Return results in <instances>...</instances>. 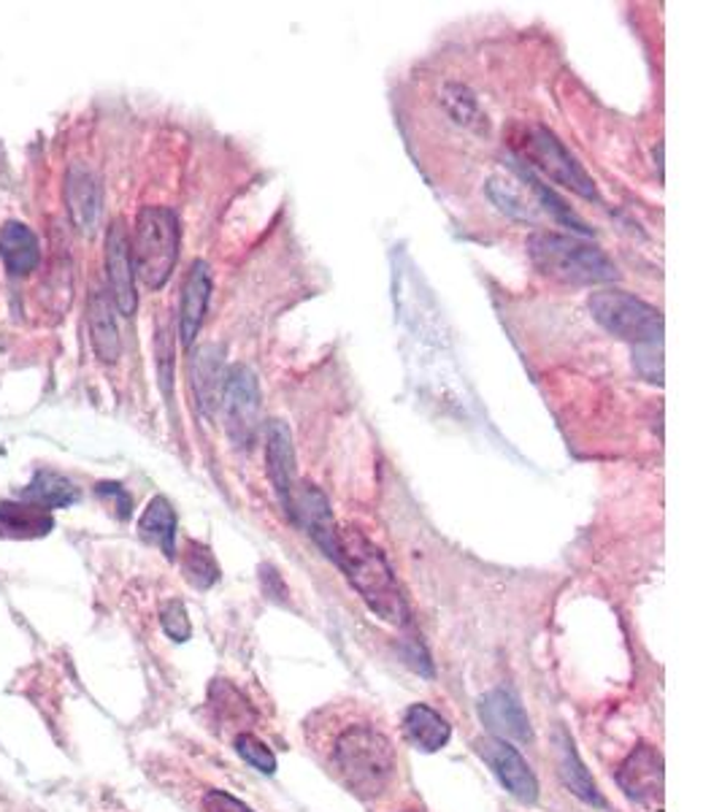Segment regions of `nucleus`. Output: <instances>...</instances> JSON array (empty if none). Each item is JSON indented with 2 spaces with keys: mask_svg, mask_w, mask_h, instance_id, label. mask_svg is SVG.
Listing matches in <instances>:
<instances>
[{
  "mask_svg": "<svg viewBox=\"0 0 722 812\" xmlns=\"http://www.w3.org/2000/svg\"><path fill=\"white\" fill-rule=\"evenodd\" d=\"M66 201L71 220L81 234H92L98 228L100 211H103V190L96 174L81 162H73L66 177Z\"/></svg>",
  "mask_w": 722,
  "mask_h": 812,
  "instance_id": "nucleus-11",
  "label": "nucleus"
},
{
  "mask_svg": "<svg viewBox=\"0 0 722 812\" xmlns=\"http://www.w3.org/2000/svg\"><path fill=\"white\" fill-rule=\"evenodd\" d=\"M655 166H657V174L663 177V143H657L655 147Z\"/></svg>",
  "mask_w": 722,
  "mask_h": 812,
  "instance_id": "nucleus-33",
  "label": "nucleus"
},
{
  "mask_svg": "<svg viewBox=\"0 0 722 812\" xmlns=\"http://www.w3.org/2000/svg\"><path fill=\"white\" fill-rule=\"evenodd\" d=\"M404 736L419 753H436L449 742V723L428 704H412L404 712Z\"/></svg>",
  "mask_w": 722,
  "mask_h": 812,
  "instance_id": "nucleus-20",
  "label": "nucleus"
},
{
  "mask_svg": "<svg viewBox=\"0 0 722 812\" xmlns=\"http://www.w3.org/2000/svg\"><path fill=\"white\" fill-rule=\"evenodd\" d=\"M517 171H520V177H525V182H531L533 190H536L538 201L544 204V209H547L557 222L566 225V228H571V230H576V234H580V236H590V234H593V228H590V225L585 220H582V217L576 215V211L571 209V206H566V201H563V198L557 196L555 190H550V187L544 185L542 179H538L536 174L531 171V168L517 166Z\"/></svg>",
  "mask_w": 722,
  "mask_h": 812,
  "instance_id": "nucleus-25",
  "label": "nucleus"
},
{
  "mask_svg": "<svg viewBox=\"0 0 722 812\" xmlns=\"http://www.w3.org/2000/svg\"><path fill=\"white\" fill-rule=\"evenodd\" d=\"M106 279H109V298L119 315L133 317L138 309L136 268L130 255L128 228L122 220H115L106 230Z\"/></svg>",
  "mask_w": 722,
  "mask_h": 812,
  "instance_id": "nucleus-8",
  "label": "nucleus"
},
{
  "mask_svg": "<svg viewBox=\"0 0 722 812\" xmlns=\"http://www.w3.org/2000/svg\"><path fill=\"white\" fill-rule=\"evenodd\" d=\"M55 528L49 509L30 502H0V536L3 539H41Z\"/></svg>",
  "mask_w": 722,
  "mask_h": 812,
  "instance_id": "nucleus-19",
  "label": "nucleus"
},
{
  "mask_svg": "<svg viewBox=\"0 0 722 812\" xmlns=\"http://www.w3.org/2000/svg\"><path fill=\"white\" fill-rule=\"evenodd\" d=\"M138 534L144 542L160 547L168 561L176 558V512L166 496H155L138 521Z\"/></svg>",
  "mask_w": 722,
  "mask_h": 812,
  "instance_id": "nucleus-22",
  "label": "nucleus"
},
{
  "mask_svg": "<svg viewBox=\"0 0 722 812\" xmlns=\"http://www.w3.org/2000/svg\"><path fill=\"white\" fill-rule=\"evenodd\" d=\"M87 323H90V341L100 364H117L122 341H119L115 304L103 290H92L87 301Z\"/></svg>",
  "mask_w": 722,
  "mask_h": 812,
  "instance_id": "nucleus-17",
  "label": "nucleus"
},
{
  "mask_svg": "<svg viewBox=\"0 0 722 812\" xmlns=\"http://www.w3.org/2000/svg\"><path fill=\"white\" fill-rule=\"evenodd\" d=\"M179 241L181 230L176 211L168 206H144L136 217L130 241L136 277L152 290L166 287L179 260Z\"/></svg>",
  "mask_w": 722,
  "mask_h": 812,
  "instance_id": "nucleus-4",
  "label": "nucleus"
},
{
  "mask_svg": "<svg viewBox=\"0 0 722 812\" xmlns=\"http://www.w3.org/2000/svg\"><path fill=\"white\" fill-rule=\"evenodd\" d=\"M587 309L601 328L631 345L663 341V315L652 304L625 290H599L587 298Z\"/></svg>",
  "mask_w": 722,
  "mask_h": 812,
  "instance_id": "nucleus-5",
  "label": "nucleus"
},
{
  "mask_svg": "<svg viewBox=\"0 0 722 812\" xmlns=\"http://www.w3.org/2000/svg\"><path fill=\"white\" fill-rule=\"evenodd\" d=\"M287 515L298 523L306 534L317 542L319 547L325 549L330 561H336L338 555V528L336 521H333V512L325 493L319 491L317 485L300 483L295 485L290 507H287Z\"/></svg>",
  "mask_w": 722,
  "mask_h": 812,
  "instance_id": "nucleus-10",
  "label": "nucleus"
},
{
  "mask_svg": "<svg viewBox=\"0 0 722 812\" xmlns=\"http://www.w3.org/2000/svg\"><path fill=\"white\" fill-rule=\"evenodd\" d=\"M617 783L627 796L636 802L661 796L663 791V759L652 745H639L623 761L617 772Z\"/></svg>",
  "mask_w": 722,
  "mask_h": 812,
  "instance_id": "nucleus-14",
  "label": "nucleus"
},
{
  "mask_svg": "<svg viewBox=\"0 0 722 812\" xmlns=\"http://www.w3.org/2000/svg\"><path fill=\"white\" fill-rule=\"evenodd\" d=\"M225 353L219 345H204L190 358V385L196 393L198 409L211 417L219 409V396L225 385Z\"/></svg>",
  "mask_w": 722,
  "mask_h": 812,
  "instance_id": "nucleus-12",
  "label": "nucleus"
},
{
  "mask_svg": "<svg viewBox=\"0 0 722 812\" xmlns=\"http://www.w3.org/2000/svg\"><path fill=\"white\" fill-rule=\"evenodd\" d=\"M181 572H185L187 583L198 591H206L215 583H219L217 558L211 555V549L200 545V542H187L185 553H181Z\"/></svg>",
  "mask_w": 722,
  "mask_h": 812,
  "instance_id": "nucleus-26",
  "label": "nucleus"
},
{
  "mask_svg": "<svg viewBox=\"0 0 722 812\" xmlns=\"http://www.w3.org/2000/svg\"><path fill=\"white\" fill-rule=\"evenodd\" d=\"M160 626L168 636H171L174 642L190 640V634H192L190 617H187L185 604H181L179 598H168V602L162 604V607H160Z\"/></svg>",
  "mask_w": 722,
  "mask_h": 812,
  "instance_id": "nucleus-29",
  "label": "nucleus"
},
{
  "mask_svg": "<svg viewBox=\"0 0 722 812\" xmlns=\"http://www.w3.org/2000/svg\"><path fill=\"white\" fill-rule=\"evenodd\" d=\"M236 753L241 755L247 764H253L257 772L274 774L276 772V755L268 751L266 742L257 740L255 734H238L236 736Z\"/></svg>",
  "mask_w": 722,
  "mask_h": 812,
  "instance_id": "nucleus-28",
  "label": "nucleus"
},
{
  "mask_svg": "<svg viewBox=\"0 0 722 812\" xmlns=\"http://www.w3.org/2000/svg\"><path fill=\"white\" fill-rule=\"evenodd\" d=\"M479 717L498 740H533L531 721H527L523 704L508 691H489L479 704Z\"/></svg>",
  "mask_w": 722,
  "mask_h": 812,
  "instance_id": "nucleus-16",
  "label": "nucleus"
},
{
  "mask_svg": "<svg viewBox=\"0 0 722 812\" xmlns=\"http://www.w3.org/2000/svg\"><path fill=\"white\" fill-rule=\"evenodd\" d=\"M225 430L238 449H253L260 428V385L249 366H230L219 396Z\"/></svg>",
  "mask_w": 722,
  "mask_h": 812,
  "instance_id": "nucleus-6",
  "label": "nucleus"
},
{
  "mask_svg": "<svg viewBox=\"0 0 722 812\" xmlns=\"http://www.w3.org/2000/svg\"><path fill=\"white\" fill-rule=\"evenodd\" d=\"M319 753L325 766L352 796L379 799L395 785L398 755L390 736L368 717H342L338 726L319 729Z\"/></svg>",
  "mask_w": 722,
  "mask_h": 812,
  "instance_id": "nucleus-1",
  "label": "nucleus"
},
{
  "mask_svg": "<svg viewBox=\"0 0 722 812\" xmlns=\"http://www.w3.org/2000/svg\"><path fill=\"white\" fill-rule=\"evenodd\" d=\"M266 464L276 496L287 509L295 491V447L287 423L271 420L266 426Z\"/></svg>",
  "mask_w": 722,
  "mask_h": 812,
  "instance_id": "nucleus-15",
  "label": "nucleus"
},
{
  "mask_svg": "<svg viewBox=\"0 0 722 812\" xmlns=\"http://www.w3.org/2000/svg\"><path fill=\"white\" fill-rule=\"evenodd\" d=\"M96 493L100 498H106V502L115 504L119 521H128L130 509H133V498H130V493L125 491L122 485H119V483H100L96 487Z\"/></svg>",
  "mask_w": 722,
  "mask_h": 812,
  "instance_id": "nucleus-31",
  "label": "nucleus"
},
{
  "mask_svg": "<svg viewBox=\"0 0 722 812\" xmlns=\"http://www.w3.org/2000/svg\"><path fill=\"white\" fill-rule=\"evenodd\" d=\"M204 812H255L228 791H209L204 796Z\"/></svg>",
  "mask_w": 722,
  "mask_h": 812,
  "instance_id": "nucleus-32",
  "label": "nucleus"
},
{
  "mask_svg": "<svg viewBox=\"0 0 722 812\" xmlns=\"http://www.w3.org/2000/svg\"><path fill=\"white\" fill-rule=\"evenodd\" d=\"M211 298V271L204 260H196L187 274L179 298V339L181 347H192Z\"/></svg>",
  "mask_w": 722,
  "mask_h": 812,
  "instance_id": "nucleus-13",
  "label": "nucleus"
},
{
  "mask_svg": "<svg viewBox=\"0 0 722 812\" xmlns=\"http://www.w3.org/2000/svg\"><path fill=\"white\" fill-rule=\"evenodd\" d=\"M487 196L493 198V204L498 206L504 215L514 217V220H523V222L536 220V217H533V211H531V206H527L525 198L520 196L517 187H514L512 182H506V179H489Z\"/></svg>",
  "mask_w": 722,
  "mask_h": 812,
  "instance_id": "nucleus-27",
  "label": "nucleus"
},
{
  "mask_svg": "<svg viewBox=\"0 0 722 812\" xmlns=\"http://www.w3.org/2000/svg\"><path fill=\"white\" fill-rule=\"evenodd\" d=\"M442 103H444V109H447V115L457 125H466V128H474V130H487V120H485V115H482L479 101H476V96L468 90L466 85L447 81L442 90Z\"/></svg>",
  "mask_w": 722,
  "mask_h": 812,
  "instance_id": "nucleus-24",
  "label": "nucleus"
},
{
  "mask_svg": "<svg viewBox=\"0 0 722 812\" xmlns=\"http://www.w3.org/2000/svg\"><path fill=\"white\" fill-rule=\"evenodd\" d=\"M0 260L11 277H24L41 264L39 236L24 222L9 220L0 228Z\"/></svg>",
  "mask_w": 722,
  "mask_h": 812,
  "instance_id": "nucleus-18",
  "label": "nucleus"
},
{
  "mask_svg": "<svg viewBox=\"0 0 722 812\" xmlns=\"http://www.w3.org/2000/svg\"><path fill=\"white\" fill-rule=\"evenodd\" d=\"M561 778L563 783H566V789L574 793V796H580L582 802L599 804V808L604 804V799H601L599 793V785H595V780L590 778V772L580 761V753L574 751V742H571L568 736H561Z\"/></svg>",
  "mask_w": 722,
  "mask_h": 812,
  "instance_id": "nucleus-23",
  "label": "nucleus"
},
{
  "mask_svg": "<svg viewBox=\"0 0 722 812\" xmlns=\"http://www.w3.org/2000/svg\"><path fill=\"white\" fill-rule=\"evenodd\" d=\"M22 502H30L49 512L66 509L79 502V487L68 477H62V474L52 472V468H41L30 479L28 487H22Z\"/></svg>",
  "mask_w": 722,
  "mask_h": 812,
  "instance_id": "nucleus-21",
  "label": "nucleus"
},
{
  "mask_svg": "<svg viewBox=\"0 0 722 812\" xmlns=\"http://www.w3.org/2000/svg\"><path fill=\"white\" fill-rule=\"evenodd\" d=\"M525 158L533 168H538L544 177H550L552 182L563 185L566 190L576 192V196L587 198V201H601L599 187H595L593 179H590V174L576 162L574 155L557 141V136L552 133V130L547 128L531 130L525 143Z\"/></svg>",
  "mask_w": 722,
  "mask_h": 812,
  "instance_id": "nucleus-7",
  "label": "nucleus"
},
{
  "mask_svg": "<svg viewBox=\"0 0 722 812\" xmlns=\"http://www.w3.org/2000/svg\"><path fill=\"white\" fill-rule=\"evenodd\" d=\"M633 366L636 372L642 374L646 383H663V353H661V341L655 345H639V349H633Z\"/></svg>",
  "mask_w": 722,
  "mask_h": 812,
  "instance_id": "nucleus-30",
  "label": "nucleus"
},
{
  "mask_svg": "<svg viewBox=\"0 0 722 812\" xmlns=\"http://www.w3.org/2000/svg\"><path fill=\"white\" fill-rule=\"evenodd\" d=\"M476 753L485 759V764L493 770L495 778L501 780V785L512 793L517 802L533 804L538 799V780L536 774L531 772L527 761L520 755L517 747L508 745L506 740H498V736H485V740H476Z\"/></svg>",
  "mask_w": 722,
  "mask_h": 812,
  "instance_id": "nucleus-9",
  "label": "nucleus"
},
{
  "mask_svg": "<svg viewBox=\"0 0 722 812\" xmlns=\"http://www.w3.org/2000/svg\"><path fill=\"white\" fill-rule=\"evenodd\" d=\"M336 564L347 574L352 588L360 593L366 607L393 626H404L409 621L404 591L395 580L390 564L372 539L355 528L338 531Z\"/></svg>",
  "mask_w": 722,
  "mask_h": 812,
  "instance_id": "nucleus-2",
  "label": "nucleus"
},
{
  "mask_svg": "<svg viewBox=\"0 0 722 812\" xmlns=\"http://www.w3.org/2000/svg\"><path fill=\"white\" fill-rule=\"evenodd\" d=\"M531 264L544 277L566 285H609L620 277L617 266L595 244L580 236L533 234L527 239Z\"/></svg>",
  "mask_w": 722,
  "mask_h": 812,
  "instance_id": "nucleus-3",
  "label": "nucleus"
}]
</instances>
